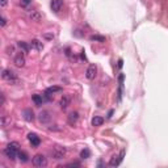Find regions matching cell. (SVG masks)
<instances>
[{"label":"cell","instance_id":"1","mask_svg":"<svg viewBox=\"0 0 168 168\" xmlns=\"http://www.w3.org/2000/svg\"><path fill=\"white\" fill-rule=\"evenodd\" d=\"M19 151H20V145L17 142H11L9 145L4 148L5 156H7L8 159H11V160H15V159L17 158Z\"/></svg>","mask_w":168,"mask_h":168},{"label":"cell","instance_id":"2","mask_svg":"<svg viewBox=\"0 0 168 168\" xmlns=\"http://www.w3.org/2000/svg\"><path fill=\"white\" fill-rule=\"evenodd\" d=\"M1 78L4 79L5 81H8V83L11 84H16L19 83V78H17V75L15 74L12 70H3L1 72Z\"/></svg>","mask_w":168,"mask_h":168},{"label":"cell","instance_id":"3","mask_svg":"<svg viewBox=\"0 0 168 168\" xmlns=\"http://www.w3.org/2000/svg\"><path fill=\"white\" fill-rule=\"evenodd\" d=\"M65 155H66V148L62 147V146H55L53 148V151H51V156H53V159H55V160L63 159Z\"/></svg>","mask_w":168,"mask_h":168},{"label":"cell","instance_id":"4","mask_svg":"<svg viewBox=\"0 0 168 168\" xmlns=\"http://www.w3.org/2000/svg\"><path fill=\"white\" fill-rule=\"evenodd\" d=\"M33 166L34 167H46L47 166V159L42 154H37L34 158H33Z\"/></svg>","mask_w":168,"mask_h":168},{"label":"cell","instance_id":"5","mask_svg":"<svg viewBox=\"0 0 168 168\" xmlns=\"http://www.w3.org/2000/svg\"><path fill=\"white\" fill-rule=\"evenodd\" d=\"M13 63L16 67H24L25 66V53H24V51L17 53L13 58Z\"/></svg>","mask_w":168,"mask_h":168},{"label":"cell","instance_id":"6","mask_svg":"<svg viewBox=\"0 0 168 168\" xmlns=\"http://www.w3.org/2000/svg\"><path fill=\"white\" fill-rule=\"evenodd\" d=\"M38 120L41 124H49L51 121V113L49 111H42L38 114Z\"/></svg>","mask_w":168,"mask_h":168},{"label":"cell","instance_id":"7","mask_svg":"<svg viewBox=\"0 0 168 168\" xmlns=\"http://www.w3.org/2000/svg\"><path fill=\"white\" fill-rule=\"evenodd\" d=\"M124 155H125V151H121L120 155H113L112 159H111V161H109V166L117 167L118 164H120L121 161H122V159H124Z\"/></svg>","mask_w":168,"mask_h":168},{"label":"cell","instance_id":"8","mask_svg":"<svg viewBox=\"0 0 168 168\" xmlns=\"http://www.w3.org/2000/svg\"><path fill=\"white\" fill-rule=\"evenodd\" d=\"M96 72H97V67L95 65H91L87 68V71H85V76H87V79L92 80V79H95V76H96Z\"/></svg>","mask_w":168,"mask_h":168},{"label":"cell","instance_id":"9","mask_svg":"<svg viewBox=\"0 0 168 168\" xmlns=\"http://www.w3.org/2000/svg\"><path fill=\"white\" fill-rule=\"evenodd\" d=\"M28 139H29V142L32 143V146H34V147L39 146V143H41V139H39L37 137V134H34V133L28 134Z\"/></svg>","mask_w":168,"mask_h":168},{"label":"cell","instance_id":"10","mask_svg":"<svg viewBox=\"0 0 168 168\" xmlns=\"http://www.w3.org/2000/svg\"><path fill=\"white\" fill-rule=\"evenodd\" d=\"M23 117H24V120H25V121L32 122L33 120H34V113H33L32 109H24Z\"/></svg>","mask_w":168,"mask_h":168},{"label":"cell","instance_id":"11","mask_svg":"<svg viewBox=\"0 0 168 168\" xmlns=\"http://www.w3.org/2000/svg\"><path fill=\"white\" fill-rule=\"evenodd\" d=\"M62 5H63L62 0H51V3H50V7L54 12H59L60 8H62Z\"/></svg>","mask_w":168,"mask_h":168},{"label":"cell","instance_id":"12","mask_svg":"<svg viewBox=\"0 0 168 168\" xmlns=\"http://www.w3.org/2000/svg\"><path fill=\"white\" fill-rule=\"evenodd\" d=\"M32 100L34 101V104H36L37 106L42 105V104L46 101V99H45L44 95H33V96H32Z\"/></svg>","mask_w":168,"mask_h":168},{"label":"cell","instance_id":"13","mask_svg":"<svg viewBox=\"0 0 168 168\" xmlns=\"http://www.w3.org/2000/svg\"><path fill=\"white\" fill-rule=\"evenodd\" d=\"M29 44H30V47L37 50V51H41L42 49H44V44H42L41 41H38V39H32Z\"/></svg>","mask_w":168,"mask_h":168},{"label":"cell","instance_id":"14","mask_svg":"<svg viewBox=\"0 0 168 168\" xmlns=\"http://www.w3.org/2000/svg\"><path fill=\"white\" fill-rule=\"evenodd\" d=\"M17 46L20 47V50L21 51H24V53H29L30 51V44H28V42H23V41H20L19 44H17Z\"/></svg>","mask_w":168,"mask_h":168},{"label":"cell","instance_id":"15","mask_svg":"<svg viewBox=\"0 0 168 168\" xmlns=\"http://www.w3.org/2000/svg\"><path fill=\"white\" fill-rule=\"evenodd\" d=\"M59 105H60V108H62V109H66L67 106L70 105V97L68 96H63L62 99H60Z\"/></svg>","mask_w":168,"mask_h":168},{"label":"cell","instance_id":"16","mask_svg":"<svg viewBox=\"0 0 168 168\" xmlns=\"http://www.w3.org/2000/svg\"><path fill=\"white\" fill-rule=\"evenodd\" d=\"M104 124V118L100 117V116H96V117L92 118V126H101Z\"/></svg>","mask_w":168,"mask_h":168},{"label":"cell","instance_id":"17","mask_svg":"<svg viewBox=\"0 0 168 168\" xmlns=\"http://www.w3.org/2000/svg\"><path fill=\"white\" fill-rule=\"evenodd\" d=\"M78 118H79L78 112H72V113H70V116H68V122H70V125H74L75 122L78 121Z\"/></svg>","mask_w":168,"mask_h":168},{"label":"cell","instance_id":"18","mask_svg":"<svg viewBox=\"0 0 168 168\" xmlns=\"http://www.w3.org/2000/svg\"><path fill=\"white\" fill-rule=\"evenodd\" d=\"M29 17H30V20H32V21H39V20L42 19L41 13H39L38 11H33L32 13L29 15Z\"/></svg>","mask_w":168,"mask_h":168},{"label":"cell","instance_id":"19","mask_svg":"<svg viewBox=\"0 0 168 168\" xmlns=\"http://www.w3.org/2000/svg\"><path fill=\"white\" fill-rule=\"evenodd\" d=\"M17 158H19V160L21 161V163H26V161L29 160V159H28V155H26L25 152H23V151H19V155H17Z\"/></svg>","mask_w":168,"mask_h":168},{"label":"cell","instance_id":"20","mask_svg":"<svg viewBox=\"0 0 168 168\" xmlns=\"http://www.w3.org/2000/svg\"><path fill=\"white\" fill-rule=\"evenodd\" d=\"M91 41H100V42H105V38L101 37V36H92V37H91Z\"/></svg>","mask_w":168,"mask_h":168},{"label":"cell","instance_id":"21","mask_svg":"<svg viewBox=\"0 0 168 168\" xmlns=\"http://www.w3.org/2000/svg\"><path fill=\"white\" fill-rule=\"evenodd\" d=\"M80 158H83V159L89 158V150H83V151L80 152Z\"/></svg>","mask_w":168,"mask_h":168},{"label":"cell","instance_id":"22","mask_svg":"<svg viewBox=\"0 0 168 168\" xmlns=\"http://www.w3.org/2000/svg\"><path fill=\"white\" fill-rule=\"evenodd\" d=\"M7 122H8L7 117H5V116H3V117H1V126L5 127V126H7Z\"/></svg>","mask_w":168,"mask_h":168},{"label":"cell","instance_id":"23","mask_svg":"<svg viewBox=\"0 0 168 168\" xmlns=\"http://www.w3.org/2000/svg\"><path fill=\"white\" fill-rule=\"evenodd\" d=\"M21 1V4L24 5V7H26V5H29L30 3H32V0H20Z\"/></svg>","mask_w":168,"mask_h":168},{"label":"cell","instance_id":"24","mask_svg":"<svg viewBox=\"0 0 168 168\" xmlns=\"http://www.w3.org/2000/svg\"><path fill=\"white\" fill-rule=\"evenodd\" d=\"M5 24H7V19H5L4 16H1V23H0V25H1V26H5Z\"/></svg>","mask_w":168,"mask_h":168},{"label":"cell","instance_id":"25","mask_svg":"<svg viewBox=\"0 0 168 168\" xmlns=\"http://www.w3.org/2000/svg\"><path fill=\"white\" fill-rule=\"evenodd\" d=\"M7 1H8V0H0V5H1V7L4 8L5 5H7Z\"/></svg>","mask_w":168,"mask_h":168},{"label":"cell","instance_id":"26","mask_svg":"<svg viewBox=\"0 0 168 168\" xmlns=\"http://www.w3.org/2000/svg\"><path fill=\"white\" fill-rule=\"evenodd\" d=\"M80 164L79 163H70V164H67V167H79Z\"/></svg>","mask_w":168,"mask_h":168}]
</instances>
